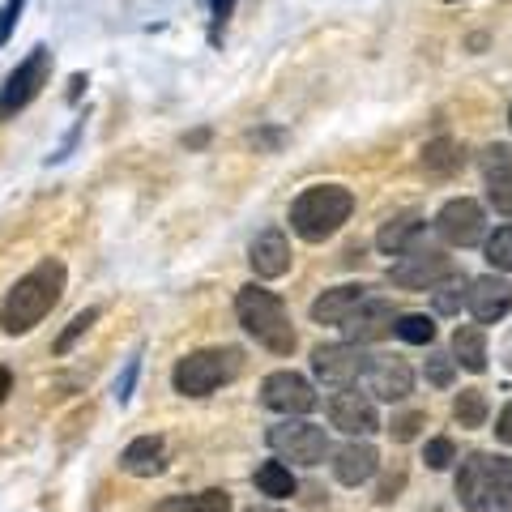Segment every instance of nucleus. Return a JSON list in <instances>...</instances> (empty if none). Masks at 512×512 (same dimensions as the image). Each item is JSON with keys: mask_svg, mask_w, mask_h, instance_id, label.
I'll use <instances>...</instances> for the list:
<instances>
[{"mask_svg": "<svg viewBox=\"0 0 512 512\" xmlns=\"http://www.w3.org/2000/svg\"><path fill=\"white\" fill-rule=\"evenodd\" d=\"M64 295V265L60 261H39L26 278L13 282V291L0 303V329L5 333H30L35 325H43V316L56 308Z\"/></svg>", "mask_w": 512, "mask_h": 512, "instance_id": "nucleus-1", "label": "nucleus"}, {"mask_svg": "<svg viewBox=\"0 0 512 512\" xmlns=\"http://www.w3.org/2000/svg\"><path fill=\"white\" fill-rule=\"evenodd\" d=\"M248 512H278V508H248Z\"/></svg>", "mask_w": 512, "mask_h": 512, "instance_id": "nucleus-41", "label": "nucleus"}, {"mask_svg": "<svg viewBox=\"0 0 512 512\" xmlns=\"http://www.w3.org/2000/svg\"><path fill=\"white\" fill-rule=\"evenodd\" d=\"M431 303H436V312H444V316L461 312V303H470V278L466 274H448L436 291H431Z\"/></svg>", "mask_w": 512, "mask_h": 512, "instance_id": "nucleus-23", "label": "nucleus"}, {"mask_svg": "<svg viewBox=\"0 0 512 512\" xmlns=\"http://www.w3.org/2000/svg\"><path fill=\"white\" fill-rule=\"evenodd\" d=\"M154 512H188V495H180V500H167V504H158Z\"/></svg>", "mask_w": 512, "mask_h": 512, "instance_id": "nucleus-38", "label": "nucleus"}, {"mask_svg": "<svg viewBox=\"0 0 512 512\" xmlns=\"http://www.w3.org/2000/svg\"><path fill=\"white\" fill-rule=\"evenodd\" d=\"M457 500L470 512H504L512 508V461L470 453L457 474Z\"/></svg>", "mask_w": 512, "mask_h": 512, "instance_id": "nucleus-3", "label": "nucleus"}, {"mask_svg": "<svg viewBox=\"0 0 512 512\" xmlns=\"http://www.w3.org/2000/svg\"><path fill=\"white\" fill-rule=\"evenodd\" d=\"M329 423L346 431V436H372V431L380 427L376 419V406H372V397L359 393V389H338L329 397Z\"/></svg>", "mask_w": 512, "mask_h": 512, "instance_id": "nucleus-11", "label": "nucleus"}, {"mask_svg": "<svg viewBox=\"0 0 512 512\" xmlns=\"http://www.w3.org/2000/svg\"><path fill=\"white\" fill-rule=\"evenodd\" d=\"M239 363H244V355H239L235 346L192 350L188 359L175 363L171 384H175V393H184V397H210L214 389H222L227 380L239 376Z\"/></svg>", "mask_w": 512, "mask_h": 512, "instance_id": "nucleus-5", "label": "nucleus"}, {"mask_svg": "<svg viewBox=\"0 0 512 512\" xmlns=\"http://www.w3.org/2000/svg\"><path fill=\"white\" fill-rule=\"evenodd\" d=\"M423 461H427V466L431 470H448V466H453V461H457V448H453V440H431L427 444V453H423Z\"/></svg>", "mask_w": 512, "mask_h": 512, "instance_id": "nucleus-31", "label": "nucleus"}, {"mask_svg": "<svg viewBox=\"0 0 512 512\" xmlns=\"http://www.w3.org/2000/svg\"><path fill=\"white\" fill-rule=\"evenodd\" d=\"M453 367H457V359L431 355V359H427V380L436 384V389H448V384H453Z\"/></svg>", "mask_w": 512, "mask_h": 512, "instance_id": "nucleus-32", "label": "nucleus"}, {"mask_svg": "<svg viewBox=\"0 0 512 512\" xmlns=\"http://www.w3.org/2000/svg\"><path fill=\"white\" fill-rule=\"evenodd\" d=\"M47 73H52V47H35L18 69L9 73V82L0 86V120H13L22 107H30L39 99V90L47 86Z\"/></svg>", "mask_w": 512, "mask_h": 512, "instance_id": "nucleus-6", "label": "nucleus"}, {"mask_svg": "<svg viewBox=\"0 0 512 512\" xmlns=\"http://www.w3.org/2000/svg\"><path fill=\"white\" fill-rule=\"evenodd\" d=\"M9 389H13V376H9V367H0V402L9 397Z\"/></svg>", "mask_w": 512, "mask_h": 512, "instance_id": "nucleus-39", "label": "nucleus"}, {"mask_svg": "<svg viewBox=\"0 0 512 512\" xmlns=\"http://www.w3.org/2000/svg\"><path fill=\"white\" fill-rule=\"evenodd\" d=\"M363 303H367V286H355V282L333 286V291H325L312 303V320L316 325H342L346 329V320L355 316Z\"/></svg>", "mask_w": 512, "mask_h": 512, "instance_id": "nucleus-14", "label": "nucleus"}, {"mask_svg": "<svg viewBox=\"0 0 512 512\" xmlns=\"http://www.w3.org/2000/svg\"><path fill=\"white\" fill-rule=\"evenodd\" d=\"M355 210V197H350V188L342 184H312L303 188L295 205H291V227L299 239H308V244H325L329 235L342 231V222L350 218Z\"/></svg>", "mask_w": 512, "mask_h": 512, "instance_id": "nucleus-2", "label": "nucleus"}, {"mask_svg": "<svg viewBox=\"0 0 512 512\" xmlns=\"http://www.w3.org/2000/svg\"><path fill=\"white\" fill-rule=\"evenodd\" d=\"M248 261L256 269V278H282L286 269H291V244H286V235L278 227H269L252 239Z\"/></svg>", "mask_w": 512, "mask_h": 512, "instance_id": "nucleus-16", "label": "nucleus"}, {"mask_svg": "<svg viewBox=\"0 0 512 512\" xmlns=\"http://www.w3.org/2000/svg\"><path fill=\"white\" fill-rule=\"evenodd\" d=\"M419 427H423V414H402V419H393V440H414L419 436Z\"/></svg>", "mask_w": 512, "mask_h": 512, "instance_id": "nucleus-33", "label": "nucleus"}, {"mask_svg": "<svg viewBox=\"0 0 512 512\" xmlns=\"http://www.w3.org/2000/svg\"><path fill=\"white\" fill-rule=\"evenodd\" d=\"M495 436H500L504 444H512V402L500 410V423H495Z\"/></svg>", "mask_w": 512, "mask_h": 512, "instance_id": "nucleus-36", "label": "nucleus"}, {"mask_svg": "<svg viewBox=\"0 0 512 512\" xmlns=\"http://www.w3.org/2000/svg\"><path fill=\"white\" fill-rule=\"evenodd\" d=\"M397 338L410 342V346H431L436 342V320L423 316V312H410V316H397Z\"/></svg>", "mask_w": 512, "mask_h": 512, "instance_id": "nucleus-25", "label": "nucleus"}, {"mask_svg": "<svg viewBox=\"0 0 512 512\" xmlns=\"http://www.w3.org/2000/svg\"><path fill=\"white\" fill-rule=\"evenodd\" d=\"M470 312L478 325H495V320H504L512 312V286L504 278H474L470 282Z\"/></svg>", "mask_w": 512, "mask_h": 512, "instance_id": "nucleus-13", "label": "nucleus"}, {"mask_svg": "<svg viewBox=\"0 0 512 512\" xmlns=\"http://www.w3.org/2000/svg\"><path fill=\"white\" fill-rule=\"evenodd\" d=\"M188 512H231V495L222 491V487H210V491L192 495V500H188Z\"/></svg>", "mask_w": 512, "mask_h": 512, "instance_id": "nucleus-30", "label": "nucleus"}, {"mask_svg": "<svg viewBox=\"0 0 512 512\" xmlns=\"http://www.w3.org/2000/svg\"><path fill=\"white\" fill-rule=\"evenodd\" d=\"M504 167H512V150H508V146H495V150H487V163H483V171H504Z\"/></svg>", "mask_w": 512, "mask_h": 512, "instance_id": "nucleus-35", "label": "nucleus"}, {"mask_svg": "<svg viewBox=\"0 0 512 512\" xmlns=\"http://www.w3.org/2000/svg\"><path fill=\"white\" fill-rule=\"evenodd\" d=\"M423 227L427 222L423 218H397V222H389L380 235H376V248L384 252V256H406L414 244H419V235H423Z\"/></svg>", "mask_w": 512, "mask_h": 512, "instance_id": "nucleus-21", "label": "nucleus"}, {"mask_svg": "<svg viewBox=\"0 0 512 512\" xmlns=\"http://www.w3.org/2000/svg\"><path fill=\"white\" fill-rule=\"evenodd\" d=\"M256 487L269 500H286V495H295V474L291 466H282V461H265L261 470H256Z\"/></svg>", "mask_w": 512, "mask_h": 512, "instance_id": "nucleus-22", "label": "nucleus"}, {"mask_svg": "<svg viewBox=\"0 0 512 512\" xmlns=\"http://www.w3.org/2000/svg\"><path fill=\"white\" fill-rule=\"evenodd\" d=\"M397 329V316H393V308L389 303H380V299H367L363 308L346 320V333L355 338V346H363V342H380V338H389V333Z\"/></svg>", "mask_w": 512, "mask_h": 512, "instance_id": "nucleus-18", "label": "nucleus"}, {"mask_svg": "<svg viewBox=\"0 0 512 512\" xmlns=\"http://www.w3.org/2000/svg\"><path fill=\"white\" fill-rule=\"evenodd\" d=\"M235 316L256 342L274 355H291L295 350V329H291V316H286L282 299L274 291H261V286H244L235 295Z\"/></svg>", "mask_w": 512, "mask_h": 512, "instance_id": "nucleus-4", "label": "nucleus"}, {"mask_svg": "<svg viewBox=\"0 0 512 512\" xmlns=\"http://www.w3.org/2000/svg\"><path fill=\"white\" fill-rule=\"evenodd\" d=\"M133 380H137V359H133V363H128V372H124V380L116 384V397H120V402H128V389H133Z\"/></svg>", "mask_w": 512, "mask_h": 512, "instance_id": "nucleus-37", "label": "nucleus"}, {"mask_svg": "<svg viewBox=\"0 0 512 512\" xmlns=\"http://www.w3.org/2000/svg\"><path fill=\"white\" fill-rule=\"evenodd\" d=\"M376 466H380V453L367 440H350V444H342L338 453H333V474H338L342 487L367 483V478L376 474Z\"/></svg>", "mask_w": 512, "mask_h": 512, "instance_id": "nucleus-17", "label": "nucleus"}, {"mask_svg": "<svg viewBox=\"0 0 512 512\" xmlns=\"http://www.w3.org/2000/svg\"><path fill=\"white\" fill-rule=\"evenodd\" d=\"M487 201H491L504 218H512V167L487 171Z\"/></svg>", "mask_w": 512, "mask_h": 512, "instance_id": "nucleus-27", "label": "nucleus"}, {"mask_svg": "<svg viewBox=\"0 0 512 512\" xmlns=\"http://www.w3.org/2000/svg\"><path fill=\"white\" fill-rule=\"evenodd\" d=\"M22 5L26 0H9L5 9H0V47L9 43V30H13V22H18V13H22Z\"/></svg>", "mask_w": 512, "mask_h": 512, "instance_id": "nucleus-34", "label": "nucleus"}, {"mask_svg": "<svg viewBox=\"0 0 512 512\" xmlns=\"http://www.w3.org/2000/svg\"><path fill=\"white\" fill-rule=\"evenodd\" d=\"M163 466H167V444L158 436H137L120 453V470L133 478H154V474H163Z\"/></svg>", "mask_w": 512, "mask_h": 512, "instance_id": "nucleus-19", "label": "nucleus"}, {"mask_svg": "<svg viewBox=\"0 0 512 512\" xmlns=\"http://www.w3.org/2000/svg\"><path fill=\"white\" fill-rule=\"evenodd\" d=\"M367 384L380 402H402L414 389V372L406 359H372L367 363Z\"/></svg>", "mask_w": 512, "mask_h": 512, "instance_id": "nucleus-15", "label": "nucleus"}, {"mask_svg": "<svg viewBox=\"0 0 512 512\" xmlns=\"http://www.w3.org/2000/svg\"><path fill=\"white\" fill-rule=\"evenodd\" d=\"M487 261H491V269H500V274L512 269V227H500L487 239Z\"/></svg>", "mask_w": 512, "mask_h": 512, "instance_id": "nucleus-28", "label": "nucleus"}, {"mask_svg": "<svg viewBox=\"0 0 512 512\" xmlns=\"http://www.w3.org/2000/svg\"><path fill=\"white\" fill-rule=\"evenodd\" d=\"M448 274H457V269H453V261H448L444 252H436V248H427V252H423V248H410L402 261L389 269L393 286H402V291H436V286H440Z\"/></svg>", "mask_w": 512, "mask_h": 512, "instance_id": "nucleus-9", "label": "nucleus"}, {"mask_svg": "<svg viewBox=\"0 0 512 512\" xmlns=\"http://www.w3.org/2000/svg\"><path fill=\"white\" fill-rule=\"evenodd\" d=\"M227 13H231V0H214V18L222 22V18H227Z\"/></svg>", "mask_w": 512, "mask_h": 512, "instance_id": "nucleus-40", "label": "nucleus"}, {"mask_svg": "<svg viewBox=\"0 0 512 512\" xmlns=\"http://www.w3.org/2000/svg\"><path fill=\"white\" fill-rule=\"evenodd\" d=\"M367 359L363 346L355 342H333V346H316L312 350V372L320 384H329V389H350L359 376H367Z\"/></svg>", "mask_w": 512, "mask_h": 512, "instance_id": "nucleus-8", "label": "nucleus"}, {"mask_svg": "<svg viewBox=\"0 0 512 512\" xmlns=\"http://www.w3.org/2000/svg\"><path fill=\"white\" fill-rule=\"evenodd\" d=\"M453 359L466 367V372H487V333H483V325H457Z\"/></svg>", "mask_w": 512, "mask_h": 512, "instance_id": "nucleus-20", "label": "nucleus"}, {"mask_svg": "<svg viewBox=\"0 0 512 512\" xmlns=\"http://www.w3.org/2000/svg\"><path fill=\"white\" fill-rule=\"evenodd\" d=\"M436 231L444 235V244H453V248L478 244V239H483V205L470 201V197L448 201L436 214Z\"/></svg>", "mask_w": 512, "mask_h": 512, "instance_id": "nucleus-12", "label": "nucleus"}, {"mask_svg": "<svg viewBox=\"0 0 512 512\" xmlns=\"http://www.w3.org/2000/svg\"><path fill=\"white\" fill-rule=\"evenodd\" d=\"M269 448L282 457V461H295V466H320L329 457V436L325 427L316 423H278L269 427Z\"/></svg>", "mask_w": 512, "mask_h": 512, "instance_id": "nucleus-7", "label": "nucleus"}, {"mask_svg": "<svg viewBox=\"0 0 512 512\" xmlns=\"http://www.w3.org/2000/svg\"><path fill=\"white\" fill-rule=\"evenodd\" d=\"M94 320H99V308H86V312H77V316L69 320V329L60 333V342H56V355H64V350H69L77 338H82V333L94 325Z\"/></svg>", "mask_w": 512, "mask_h": 512, "instance_id": "nucleus-29", "label": "nucleus"}, {"mask_svg": "<svg viewBox=\"0 0 512 512\" xmlns=\"http://www.w3.org/2000/svg\"><path fill=\"white\" fill-rule=\"evenodd\" d=\"M453 414L461 427H483L487 423V397L478 389H461L457 402H453Z\"/></svg>", "mask_w": 512, "mask_h": 512, "instance_id": "nucleus-26", "label": "nucleus"}, {"mask_svg": "<svg viewBox=\"0 0 512 512\" xmlns=\"http://www.w3.org/2000/svg\"><path fill=\"white\" fill-rule=\"evenodd\" d=\"M508 124H512V111H508Z\"/></svg>", "mask_w": 512, "mask_h": 512, "instance_id": "nucleus-42", "label": "nucleus"}, {"mask_svg": "<svg viewBox=\"0 0 512 512\" xmlns=\"http://www.w3.org/2000/svg\"><path fill=\"white\" fill-rule=\"evenodd\" d=\"M423 167H427L431 175L457 171V167H461V146H457V141H448V137L431 141V146H423Z\"/></svg>", "mask_w": 512, "mask_h": 512, "instance_id": "nucleus-24", "label": "nucleus"}, {"mask_svg": "<svg viewBox=\"0 0 512 512\" xmlns=\"http://www.w3.org/2000/svg\"><path fill=\"white\" fill-rule=\"evenodd\" d=\"M261 402L291 419V414H308L316 406V393L299 372H269L261 384Z\"/></svg>", "mask_w": 512, "mask_h": 512, "instance_id": "nucleus-10", "label": "nucleus"}]
</instances>
